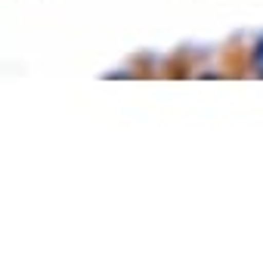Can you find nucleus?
<instances>
[{
	"label": "nucleus",
	"instance_id": "obj_1",
	"mask_svg": "<svg viewBox=\"0 0 263 263\" xmlns=\"http://www.w3.org/2000/svg\"><path fill=\"white\" fill-rule=\"evenodd\" d=\"M248 62H251V71H254L257 78H263V37L251 47V59H248Z\"/></svg>",
	"mask_w": 263,
	"mask_h": 263
}]
</instances>
